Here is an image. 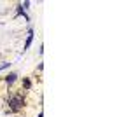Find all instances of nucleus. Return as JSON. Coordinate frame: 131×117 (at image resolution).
Listing matches in <instances>:
<instances>
[{
  "label": "nucleus",
  "mask_w": 131,
  "mask_h": 117,
  "mask_svg": "<svg viewBox=\"0 0 131 117\" xmlns=\"http://www.w3.org/2000/svg\"><path fill=\"white\" fill-rule=\"evenodd\" d=\"M25 100H23V94H12L9 98V105H10V112H19L21 107H23Z\"/></svg>",
  "instance_id": "1"
},
{
  "label": "nucleus",
  "mask_w": 131,
  "mask_h": 117,
  "mask_svg": "<svg viewBox=\"0 0 131 117\" xmlns=\"http://www.w3.org/2000/svg\"><path fill=\"white\" fill-rule=\"evenodd\" d=\"M31 40H33V31H28V39H26V42H25V49H23V51H26V49L30 47V44H31Z\"/></svg>",
  "instance_id": "2"
},
{
  "label": "nucleus",
  "mask_w": 131,
  "mask_h": 117,
  "mask_svg": "<svg viewBox=\"0 0 131 117\" xmlns=\"http://www.w3.org/2000/svg\"><path fill=\"white\" fill-rule=\"evenodd\" d=\"M16 79H18L16 73H9V75L5 77V82H7V84H12V82H16Z\"/></svg>",
  "instance_id": "3"
},
{
  "label": "nucleus",
  "mask_w": 131,
  "mask_h": 117,
  "mask_svg": "<svg viewBox=\"0 0 131 117\" xmlns=\"http://www.w3.org/2000/svg\"><path fill=\"white\" fill-rule=\"evenodd\" d=\"M23 88H25V89H30V88H31V82H30V79H26V77L23 79Z\"/></svg>",
  "instance_id": "4"
}]
</instances>
